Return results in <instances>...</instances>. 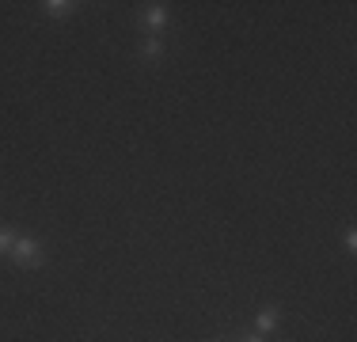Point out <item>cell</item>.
Here are the masks:
<instances>
[{"mask_svg":"<svg viewBox=\"0 0 357 342\" xmlns=\"http://www.w3.org/2000/svg\"><path fill=\"white\" fill-rule=\"evenodd\" d=\"M8 259H12L15 267H23V270H38L42 262H46V247H42L38 236H20Z\"/></svg>","mask_w":357,"mask_h":342,"instance_id":"1","label":"cell"},{"mask_svg":"<svg viewBox=\"0 0 357 342\" xmlns=\"http://www.w3.org/2000/svg\"><path fill=\"white\" fill-rule=\"evenodd\" d=\"M167 27V4H144L141 8V31L144 38H160V31Z\"/></svg>","mask_w":357,"mask_h":342,"instance_id":"2","label":"cell"},{"mask_svg":"<svg viewBox=\"0 0 357 342\" xmlns=\"http://www.w3.org/2000/svg\"><path fill=\"white\" fill-rule=\"evenodd\" d=\"M278 327H282V308L278 304H262L259 312H255V331L259 335H278Z\"/></svg>","mask_w":357,"mask_h":342,"instance_id":"3","label":"cell"},{"mask_svg":"<svg viewBox=\"0 0 357 342\" xmlns=\"http://www.w3.org/2000/svg\"><path fill=\"white\" fill-rule=\"evenodd\" d=\"M42 15H46V20H69V15H76V0H42Z\"/></svg>","mask_w":357,"mask_h":342,"instance_id":"4","label":"cell"},{"mask_svg":"<svg viewBox=\"0 0 357 342\" xmlns=\"http://www.w3.org/2000/svg\"><path fill=\"white\" fill-rule=\"evenodd\" d=\"M141 57H144V61H160V57H164V42H160V38H144L141 42Z\"/></svg>","mask_w":357,"mask_h":342,"instance_id":"5","label":"cell"},{"mask_svg":"<svg viewBox=\"0 0 357 342\" xmlns=\"http://www.w3.org/2000/svg\"><path fill=\"white\" fill-rule=\"evenodd\" d=\"M15 239H20V236H15L12 228H0V255H12Z\"/></svg>","mask_w":357,"mask_h":342,"instance_id":"6","label":"cell"},{"mask_svg":"<svg viewBox=\"0 0 357 342\" xmlns=\"http://www.w3.org/2000/svg\"><path fill=\"white\" fill-rule=\"evenodd\" d=\"M236 342H270L266 335H259V331H248V335H240Z\"/></svg>","mask_w":357,"mask_h":342,"instance_id":"7","label":"cell"},{"mask_svg":"<svg viewBox=\"0 0 357 342\" xmlns=\"http://www.w3.org/2000/svg\"><path fill=\"white\" fill-rule=\"evenodd\" d=\"M346 251H350V255L357 251V232H354V228H350V232H346Z\"/></svg>","mask_w":357,"mask_h":342,"instance_id":"8","label":"cell"},{"mask_svg":"<svg viewBox=\"0 0 357 342\" xmlns=\"http://www.w3.org/2000/svg\"><path fill=\"white\" fill-rule=\"evenodd\" d=\"M206 342H228V339H206Z\"/></svg>","mask_w":357,"mask_h":342,"instance_id":"9","label":"cell"}]
</instances>
